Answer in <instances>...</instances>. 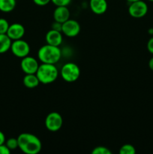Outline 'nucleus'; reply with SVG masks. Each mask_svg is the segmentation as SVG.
Instances as JSON below:
<instances>
[{"label":"nucleus","instance_id":"obj_24","mask_svg":"<svg viewBox=\"0 0 153 154\" xmlns=\"http://www.w3.org/2000/svg\"><path fill=\"white\" fill-rule=\"evenodd\" d=\"M147 50L150 54H153V37H152L147 42Z\"/></svg>","mask_w":153,"mask_h":154},{"label":"nucleus","instance_id":"obj_18","mask_svg":"<svg viewBox=\"0 0 153 154\" xmlns=\"http://www.w3.org/2000/svg\"><path fill=\"white\" fill-rule=\"evenodd\" d=\"M112 152L109 148L104 146H98L94 147L92 151V154H111Z\"/></svg>","mask_w":153,"mask_h":154},{"label":"nucleus","instance_id":"obj_20","mask_svg":"<svg viewBox=\"0 0 153 154\" xmlns=\"http://www.w3.org/2000/svg\"><path fill=\"white\" fill-rule=\"evenodd\" d=\"M9 23L7 20L0 18V34H6L9 28Z\"/></svg>","mask_w":153,"mask_h":154},{"label":"nucleus","instance_id":"obj_10","mask_svg":"<svg viewBox=\"0 0 153 154\" xmlns=\"http://www.w3.org/2000/svg\"><path fill=\"white\" fill-rule=\"evenodd\" d=\"M25 28L22 24L15 23L9 26L6 34L12 41H14L22 38L25 35Z\"/></svg>","mask_w":153,"mask_h":154},{"label":"nucleus","instance_id":"obj_23","mask_svg":"<svg viewBox=\"0 0 153 154\" xmlns=\"http://www.w3.org/2000/svg\"><path fill=\"white\" fill-rule=\"evenodd\" d=\"M10 150L4 144H0V154H9Z\"/></svg>","mask_w":153,"mask_h":154},{"label":"nucleus","instance_id":"obj_27","mask_svg":"<svg viewBox=\"0 0 153 154\" xmlns=\"http://www.w3.org/2000/svg\"><path fill=\"white\" fill-rule=\"evenodd\" d=\"M148 67L153 72V57L150 59L149 61H148Z\"/></svg>","mask_w":153,"mask_h":154},{"label":"nucleus","instance_id":"obj_14","mask_svg":"<svg viewBox=\"0 0 153 154\" xmlns=\"http://www.w3.org/2000/svg\"><path fill=\"white\" fill-rule=\"evenodd\" d=\"M22 83L24 86L27 88L33 89L37 87L40 84L38 78L36 74H26L22 79Z\"/></svg>","mask_w":153,"mask_h":154},{"label":"nucleus","instance_id":"obj_8","mask_svg":"<svg viewBox=\"0 0 153 154\" xmlns=\"http://www.w3.org/2000/svg\"><path fill=\"white\" fill-rule=\"evenodd\" d=\"M80 32V25L75 20L68 19L62 25V33L69 38L78 35Z\"/></svg>","mask_w":153,"mask_h":154},{"label":"nucleus","instance_id":"obj_16","mask_svg":"<svg viewBox=\"0 0 153 154\" xmlns=\"http://www.w3.org/2000/svg\"><path fill=\"white\" fill-rule=\"evenodd\" d=\"M16 0H0V11L4 13L12 11L16 7Z\"/></svg>","mask_w":153,"mask_h":154},{"label":"nucleus","instance_id":"obj_12","mask_svg":"<svg viewBox=\"0 0 153 154\" xmlns=\"http://www.w3.org/2000/svg\"><path fill=\"white\" fill-rule=\"evenodd\" d=\"M53 18L56 22L63 23L70 19V11L67 6H56L53 12Z\"/></svg>","mask_w":153,"mask_h":154},{"label":"nucleus","instance_id":"obj_17","mask_svg":"<svg viewBox=\"0 0 153 154\" xmlns=\"http://www.w3.org/2000/svg\"><path fill=\"white\" fill-rule=\"evenodd\" d=\"M118 152L120 154H135L136 149L132 144H126L122 146Z\"/></svg>","mask_w":153,"mask_h":154},{"label":"nucleus","instance_id":"obj_15","mask_svg":"<svg viewBox=\"0 0 153 154\" xmlns=\"http://www.w3.org/2000/svg\"><path fill=\"white\" fill-rule=\"evenodd\" d=\"M12 40L7 34H0V54H4L10 49Z\"/></svg>","mask_w":153,"mask_h":154},{"label":"nucleus","instance_id":"obj_21","mask_svg":"<svg viewBox=\"0 0 153 154\" xmlns=\"http://www.w3.org/2000/svg\"><path fill=\"white\" fill-rule=\"evenodd\" d=\"M51 2L56 6H68L71 0H51Z\"/></svg>","mask_w":153,"mask_h":154},{"label":"nucleus","instance_id":"obj_30","mask_svg":"<svg viewBox=\"0 0 153 154\" xmlns=\"http://www.w3.org/2000/svg\"><path fill=\"white\" fill-rule=\"evenodd\" d=\"M148 1H150V2H153V0H148Z\"/></svg>","mask_w":153,"mask_h":154},{"label":"nucleus","instance_id":"obj_7","mask_svg":"<svg viewBox=\"0 0 153 154\" xmlns=\"http://www.w3.org/2000/svg\"><path fill=\"white\" fill-rule=\"evenodd\" d=\"M148 12V5L142 0L130 3L128 7V13L134 18H142Z\"/></svg>","mask_w":153,"mask_h":154},{"label":"nucleus","instance_id":"obj_3","mask_svg":"<svg viewBox=\"0 0 153 154\" xmlns=\"http://www.w3.org/2000/svg\"><path fill=\"white\" fill-rule=\"evenodd\" d=\"M36 75L40 83L43 84H50L53 83L58 76V71L55 64L42 63L39 65Z\"/></svg>","mask_w":153,"mask_h":154},{"label":"nucleus","instance_id":"obj_6","mask_svg":"<svg viewBox=\"0 0 153 154\" xmlns=\"http://www.w3.org/2000/svg\"><path fill=\"white\" fill-rule=\"evenodd\" d=\"M63 120L61 114L58 112H50L45 119V126L50 132H57L62 126Z\"/></svg>","mask_w":153,"mask_h":154},{"label":"nucleus","instance_id":"obj_29","mask_svg":"<svg viewBox=\"0 0 153 154\" xmlns=\"http://www.w3.org/2000/svg\"><path fill=\"white\" fill-rule=\"evenodd\" d=\"M129 3H131V2H134L136 1H140V0H127Z\"/></svg>","mask_w":153,"mask_h":154},{"label":"nucleus","instance_id":"obj_25","mask_svg":"<svg viewBox=\"0 0 153 154\" xmlns=\"http://www.w3.org/2000/svg\"><path fill=\"white\" fill-rule=\"evenodd\" d=\"M62 23H61L56 22L55 21V23H52V29L57 30V31L62 32Z\"/></svg>","mask_w":153,"mask_h":154},{"label":"nucleus","instance_id":"obj_4","mask_svg":"<svg viewBox=\"0 0 153 154\" xmlns=\"http://www.w3.org/2000/svg\"><path fill=\"white\" fill-rule=\"evenodd\" d=\"M60 75L64 81L72 83L80 78V70L79 66L74 63H67L62 67Z\"/></svg>","mask_w":153,"mask_h":154},{"label":"nucleus","instance_id":"obj_28","mask_svg":"<svg viewBox=\"0 0 153 154\" xmlns=\"http://www.w3.org/2000/svg\"><path fill=\"white\" fill-rule=\"evenodd\" d=\"M148 33H149L150 35H153V28H151L149 30H148Z\"/></svg>","mask_w":153,"mask_h":154},{"label":"nucleus","instance_id":"obj_9","mask_svg":"<svg viewBox=\"0 0 153 154\" xmlns=\"http://www.w3.org/2000/svg\"><path fill=\"white\" fill-rule=\"evenodd\" d=\"M20 67L25 74H36L39 67V64L35 58L27 56L22 58Z\"/></svg>","mask_w":153,"mask_h":154},{"label":"nucleus","instance_id":"obj_26","mask_svg":"<svg viewBox=\"0 0 153 154\" xmlns=\"http://www.w3.org/2000/svg\"><path fill=\"white\" fill-rule=\"evenodd\" d=\"M5 143V135L2 131H0V144H3Z\"/></svg>","mask_w":153,"mask_h":154},{"label":"nucleus","instance_id":"obj_2","mask_svg":"<svg viewBox=\"0 0 153 154\" xmlns=\"http://www.w3.org/2000/svg\"><path fill=\"white\" fill-rule=\"evenodd\" d=\"M61 57L62 52L59 48L48 44L42 46L38 51V57L42 63L56 64L59 61Z\"/></svg>","mask_w":153,"mask_h":154},{"label":"nucleus","instance_id":"obj_5","mask_svg":"<svg viewBox=\"0 0 153 154\" xmlns=\"http://www.w3.org/2000/svg\"><path fill=\"white\" fill-rule=\"evenodd\" d=\"M10 51L12 54L16 57L23 58L28 56L30 53V46L26 41L21 39L14 40L12 42L10 46Z\"/></svg>","mask_w":153,"mask_h":154},{"label":"nucleus","instance_id":"obj_11","mask_svg":"<svg viewBox=\"0 0 153 154\" xmlns=\"http://www.w3.org/2000/svg\"><path fill=\"white\" fill-rule=\"evenodd\" d=\"M45 39H46V44L48 45L58 47L62 43V32L51 29L50 31L46 32Z\"/></svg>","mask_w":153,"mask_h":154},{"label":"nucleus","instance_id":"obj_19","mask_svg":"<svg viewBox=\"0 0 153 154\" xmlns=\"http://www.w3.org/2000/svg\"><path fill=\"white\" fill-rule=\"evenodd\" d=\"M5 145L7 146L9 148V150L11 151V150H16V148H18V141L17 138H10L9 139H8L5 141Z\"/></svg>","mask_w":153,"mask_h":154},{"label":"nucleus","instance_id":"obj_22","mask_svg":"<svg viewBox=\"0 0 153 154\" xmlns=\"http://www.w3.org/2000/svg\"><path fill=\"white\" fill-rule=\"evenodd\" d=\"M33 2L38 6H45L49 4L51 0H32Z\"/></svg>","mask_w":153,"mask_h":154},{"label":"nucleus","instance_id":"obj_1","mask_svg":"<svg viewBox=\"0 0 153 154\" xmlns=\"http://www.w3.org/2000/svg\"><path fill=\"white\" fill-rule=\"evenodd\" d=\"M18 148L26 154H37L41 150L42 144L36 135L31 133H21L17 137Z\"/></svg>","mask_w":153,"mask_h":154},{"label":"nucleus","instance_id":"obj_13","mask_svg":"<svg viewBox=\"0 0 153 154\" xmlns=\"http://www.w3.org/2000/svg\"><path fill=\"white\" fill-rule=\"evenodd\" d=\"M89 7L95 14H103L107 10V2L106 0H90Z\"/></svg>","mask_w":153,"mask_h":154}]
</instances>
